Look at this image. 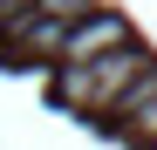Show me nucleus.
<instances>
[{
  "label": "nucleus",
  "mask_w": 157,
  "mask_h": 150,
  "mask_svg": "<svg viewBox=\"0 0 157 150\" xmlns=\"http://www.w3.org/2000/svg\"><path fill=\"white\" fill-rule=\"evenodd\" d=\"M144 68H150V55H144L137 41L102 48V55H89V62H62V75H55V103H68V109H109Z\"/></svg>",
  "instance_id": "obj_1"
},
{
  "label": "nucleus",
  "mask_w": 157,
  "mask_h": 150,
  "mask_svg": "<svg viewBox=\"0 0 157 150\" xmlns=\"http://www.w3.org/2000/svg\"><path fill=\"white\" fill-rule=\"evenodd\" d=\"M130 41V21L123 14H75L68 34H62V62H89L102 48H123Z\"/></svg>",
  "instance_id": "obj_2"
},
{
  "label": "nucleus",
  "mask_w": 157,
  "mask_h": 150,
  "mask_svg": "<svg viewBox=\"0 0 157 150\" xmlns=\"http://www.w3.org/2000/svg\"><path fill=\"white\" fill-rule=\"evenodd\" d=\"M116 123H123V137H137V143H157V62L130 82L123 96H116Z\"/></svg>",
  "instance_id": "obj_3"
},
{
  "label": "nucleus",
  "mask_w": 157,
  "mask_h": 150,
  "mask_svg": "<svg viewBox=\"0 0 157 150\" xmlns=\"http://www.w3.org/2000/svg\"><path fill=\"white\" fill-rule=\"evenodd\" d=\"M62 34H68L62 14H21V21H7V48H28V55H62Z\"/></svg>",
  "instance_id": "obj_4"
},
{
  "label": "nucleus",
  "mask_w": 157,
  "mask_h": 150,
  "mask_svg": "<svg viewBox=\"0 0 157 150\" xmlns=\"http://www.w3.org/2000/svg\"><path fill=\"white\" fill-rule=\"evenodd\" d=\"M150 150H157V143H150Z\"/></svg>",
  "instance_id": "obj_5"
}]
</instances>
